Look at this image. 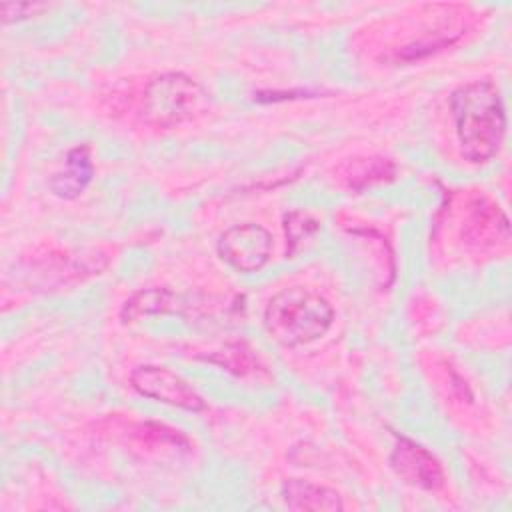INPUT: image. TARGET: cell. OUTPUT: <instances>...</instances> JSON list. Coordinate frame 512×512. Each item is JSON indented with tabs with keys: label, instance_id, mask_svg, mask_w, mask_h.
I'll return each instance as SVG.
<instances>
[{
	"label": "cell",
	"instance_id": "cell-10",
	"mask_svg": "<svg viewBox=\"0 0 512 512\" xmlns=\"http://www.w3.org/2000/svg\"><path fill=\"white\" fill-rule=\"evenodd\" d=\"M498 234L508 238V218L504 212L488 200H478L472 208L466 236L476 244H494Z\"/></svg>",
	"mask_w": 512,
	"mask_h": 512
},
{
	"label": "cell",
	"instance_id": "cell-3",
	"mask_svg": "<svg viewBox=\"0 0 512 512\" xmlns=\"http://www.w3.org/2000/svg\"><path fill=\"white\" fill-rule=\"evenodd\" d=\"M208 104V92L182 72H166L144 88L142 118L156 128H174L192 120Z\"/></svg>",
	"mask_w": 512,
	"mask_h": 512
},
{
	"label": "cell",
	"instance_id": "cell-14",
	"mask_svg": "<svg viewBox=\"0 0 512 512\" xmlns=\"http://www.w3.org/2000/svg\"><path fill=\"white\" fill-rule=\"evenodd\" d=\"M46 8H48L46 4H38V2H4L0 6V12H2V22L10 24V22L24 20L28 16H36Z\"/></svg>",
	"mask_w": 512,
	"mask_h": 512
},
{
	"label": "cell",
	"instance_id": "cell-1",
	"mask_svg": "<svg viewBox=\"0 0 512 512\" xmlns=\"http://www.w3.org/2000/svg\"><path fill=\"white\" fill-rule=\"evenodd\" d=\"M460 154L470 164L492 160L506 136V110L500 90L490 80H474L450 94Z\"/></svg>",
	"mask_w": 512,
	"mask_h": 512
},
{
	"label": "cell",
	"instance_id": "cell-6",
	"mask_svg": "<svg viewBox=\"0 0 512 512\" xmlns=\"http://www.w3.org/2000/svg\"><path fill=\"white\" fill-rule=\"evenodd\" d=\"M390 466L396 476L410 486L422 490H438L444 486V468L440 460L414 440L398 438L390 454Z\"/></svg>",
	"mask_w": 512,
	"mask_h": 512
},
{
	"label": "cell",
	"instance_id": "cell-13",
	"mask_svg": "<svg viewBox=\"0 0 512 512\" xmlns=\"http://www.w3.org/2000/svg\"><path fill=\"white\" fill-rule=\"evenodd\" d=\"M210 362H216L220 366H224L226 370L242 376L254 370V356L250 354V350L244 344H230L228 348H224L222 352L214 354L208 358Z\"/></svg>",
	"mask_w": 512,
	"mask_h": 512
},
{
	"label": "cell",
	"instance_id": "cell-7",
	"mask_svg": "<svg viewBox=\"0 0 512 512\" xmlns=\"http://www.w3.org/2000/svg\"><path fill=\"white\" fill-rule=\"evenodd\" d=\"M210 302L206 304V300H196L192 296H184V294H176L168 288H146V290H138L136 294H132L126 304L122 306V320L124 322H134L146 316H158V314H182L186 316L188 310H200V308H208Z\"/></svg>",
	"mask_w": 512,
	"mask_h": 512
},
{
	"label": "cell",
	"instance_id": "cell-8",
	"mask_svg": "<svg viewBox=\"0 0 512 512\" xmlns=\"http://www.w3.org/2000/svg\"><path fill=\"white\" fill-rule=\"evenodd\" d=\"M92 176L94 164L90 146L80 144L66 154V168L50 178V190L62 200H74L86 190V186L92 182Z\"/></svg>",
	"mask_w": 512,
	"mask_h": 512
},
{
	"label": "cell",
	"instance_id": "cell-5",
	"mask_svg": "<svg viewBox=\"0 0 512 512\" xmlns=\"http://www.w3.org/2000/svg\"><path fill=\"white\" fill-rule=\"evenodd\" d=\"M130 382L138 394L174 408L188 412H200L206 408L202 396L184 378L164 366H138L132 370Z\"/></svg>",
	"mask_w": 512,
	"mask_h": 512
},
{
	"label": "cell",
	"instance_id": "cell-4",
	"mask_svg": "<svg viewBox=\"0 0 512 512\" xmlns=\"http://www.w3.org/2000/svg\"><path fill=\"white\" fill-rule=\"evenodd\" d=\"M218 256L236 272L260 270L272 254L270 232L254 222L234 224L218 238Z\"/></svg>",
	"mask_w": 512,
	"mask_h": 512
},
{
	"label": "cell",
	"instance_id": "cell-2",
	"mask_svg": "<svg viewBox=\"0 0 512 512\" xmlns=\"http://www.w3.org/2000/svg\"><path fill=\"white\" fill-rule=\"evenodd\" d=\"M332 320L334 310L328 300L302 286L276 292L264 308V328L268 336L286 348L318 340L328 332Z\"/></svg>",
	"mask_w": 512,
	"mask_h": 512
},
{
	"label": "cell",
	"instance_id": "cell-11",
	"mask_svg": "<svg viewBox=\"0 0 512 512\" xmlns=\"http://www.w3.org/2000/svg\"><path fill=\"white\" fill-rule=\"evenodd\" d=\"M394 176V164L386 158H364L350 162L344 178L350 188L360 190L374 182H382Z\"/></svg>",
	"mask_w": 512,
	"mask_h": 512
},
{
	"label": "cell",
	"instance_id": "cell-12",
	"mask_svg": "<svg viewBox=\"0 0 512 512\" xmlns=\"http://www.w3.org/2000/svg\"><path fill=\"white\" fill-rule=\"evenodd\" d=\"M320 230H322L320 220H316L308 212L294 210V212L286 214V218H284V232H286V238H288V254H290V258L300 250L302 240L304 242L312 240Z\"/></svg>",
	"mask_w": 512,
	"mask_h": 512
},
{
	"label": "cell",
	"instance_id": "cell-9",
	"mask_svg": "<svg viewBox=\"0 0 512 512\" xmlns=\"http://www.w3.org/2000/svg\"><path fill=\"white\" fill-rule=\"evenodd\" d=\"M282 500L292 510L336 512L344 508L342 498L336 490L300 478H292L282 486Z\"/></svg>",
	"mask_w": 512,
	"mask_h": 512
}]
</instances>
